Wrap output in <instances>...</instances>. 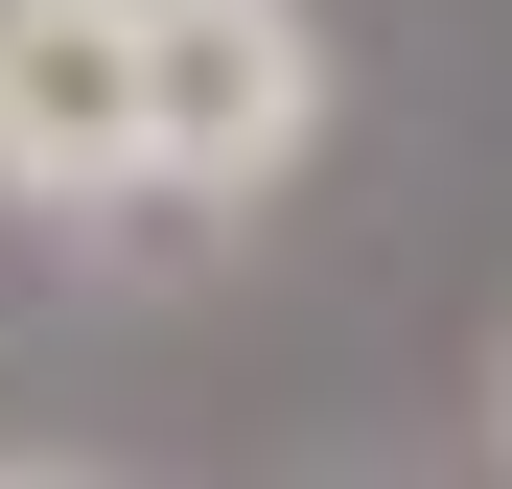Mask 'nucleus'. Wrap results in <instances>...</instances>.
<instances>
[{
	"label": "nucleus",
	"mask_w": 512,
	"mask_h": 489,
	"mask_svg": "<svg viewBox=\"0 0 512 489\" xmlns=\"http://www.w3.org/2000/svg\"><path fill=\"white\" fill-rule=\"evenodd\" d=\"M326 140V24L303 0H140V187L163 210H256Z\"/></svg>",
	"instance_id": "f257e3e1"
},
{
	"label": "nucleus",
	"mask_w": 512,
	"mask_h": 489,
	"mask_svg": "<svg viewBox=\"0 0 512 489\" xmlns=\"http://www.w3.org/2000/svg\"><path fill=\"white\" fill-rule=\"evenodd\" d=\"M140 187V0H0V210Z\"/></svg>",
	"instance_id": "f03ea898"
},
{
	"label": "nucleus",
	"mask_w": 512,
	"mask_h": 489,
	"mask_svg": "<svg viewBox=\"0 0 512 489\" xmlns=\"http://www.w3.org/2000/svg\"><path fill=\"white\" fill-rule=\"evenodd\" d=\"M489 443H512V373H489Z\"/></svg>",
	"instance_id": "7ed1b4c3"
}]
</instances>
